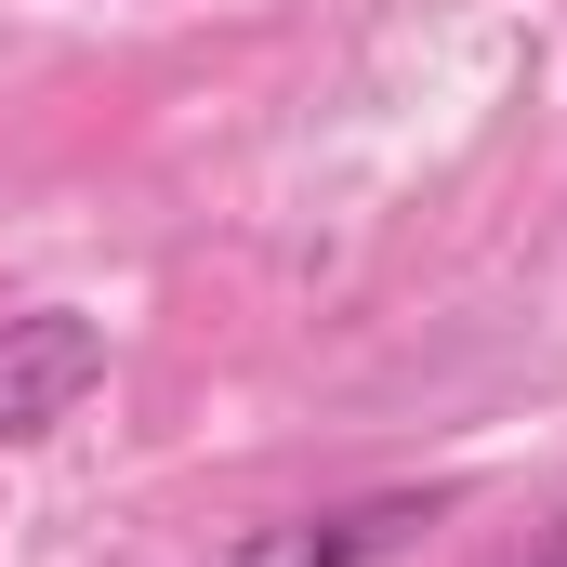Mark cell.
Instances as JSON below:
<instances>
[{"label":"cell","instance_id":"cell-1","mask_svg":"<svg viewBox=\"0 0 567 567\" xmlns=\"http://www.w3.org/2000/svg\"><path fill=\"white\" fill-rule=\"evenodd\" d=\"M93 383H106V330L93 317H66V303L0 317V449H40Z\"/></svg>","mask_w":567,"mask_h":567},{"label":"cell","instance_id":"cell-2","mask_svg":"<svg viewBox=\"0 0 567 567\" xmlns=\"http://www.w3.org/2000/svg\"><path fill=\"white\" fill-rule=\"evenodd\" d=\"M435 515H449V488H370V502H330V515L238 528L212 567H383V555H410Z\"/></svg>","mask_w":567,"mask_h":567},{"label":"cell","instance_id":"cell-3","mask_svg":"<svg viewBox=\"0 0 567 567\" xmlns=\"http://www.w3.org/2000/svg\"><path fill=\"white\" fill-rule=\"evenodd\" d=\"M515 567H567V515H555V528H542V542H528Z\"/></svg>","mask_w":567,"mask_h":567}]
</instances>
